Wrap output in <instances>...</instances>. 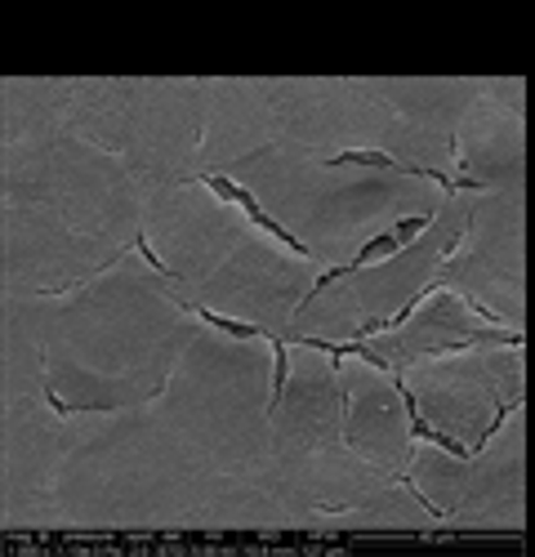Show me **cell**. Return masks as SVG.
Masks as SVG:
<instances>
[{
    "mask_svg": "<svg viewBox=\"0 0 535 557\" xmlns=\"http://www.w3.org/2000/svg\"><path fill=\"white\" fill-rule=\"evenodd\" d=\"M428 219L433 214H411V219H397L388 232H380V237H371L366 242V250H357V259L352 263H344V268H331V272H322V282L318 286H312V295H322V286H331V282H339V276H348V272H357V268H371V263H384V259H393L397 250H407L415 237H420V232L428 227ZM308 295V299H312ZM303 299V304H308Z\"/></svg>",
    "mask_w": 535,
    "mask_h": 557,
    "instance_id": "cell-1",
    "label": "cell"
},
{
    "mask_svg": "<svg viewBox=\"0 0 535 557\" xmlns=\"http://www.w3.org/2000/svg\"><path fill=\"white\" fill-rule=\"evenodd\" d=\"M192 183H201V188H210V193H214L219 201L237 206V210H241V214H246V219H250L254 227H263L268 237H273V242H282L286 250H295V255H303V259L312 255V250H308V246H303V242L295 237V232H286V227H282L277 219H268V210H263V206L254 201V193H246L241 183H233L228 174H192Z\"/></svg>",
    "mask_w": 535,
    "mask_h": 557,
    "instance_id": "cell-2",
    "label": "cell"
},
{
    "mask_svg": "<svg viewBox=\"0 0 535 557\" xmlns=\"http://www.w3.org/2000/svg\"><path fill=\"white\" fill-rule=\"evenodd\" d=\"M331 165H362V170H393V174H420V178H441V174H424V170H415V165H401L397 157H388V152H380V148H352V152H339V157H331ZM446 183V178H441ZM451 188V183H446Z\"/></svg>",
    "mask_w": 535,
    "mask_h": 557,
    "instance_id": "cell-3",
    "label": "cell"
},
{
    "mask_svg": "<svg viewBox=\"0 0 535 557\" xmlns=\"http://www.w3.org/2000/svg\"><path fill=\"white\" fill-rule=\"evenodd\" d=\"M206 326H214V331H223V335H233V339H273L263 326H250V321H233V317H219V312H210V308H192Z\"/></svg>",
    "mask_w": 535,
    "mask_h": 557,
    "instance_id": "cell-4",
    "label": "cell"
},
{
    "mask_svg": "<svg viewBox=\"0 0 535 557\" xmlns=\"http://www.w3.org/2000/svg\"><path fill=\"white\" fill-rule=\"evenodd\" d=\"M290 348L282 339H273V406L282 401V388H286V370H290Z\"/></svg>",
    "mask_w": 535,
    "mask_h": 557,
    "instance_id": "cell-5",
    "label": "cell"
}]
</instances>
